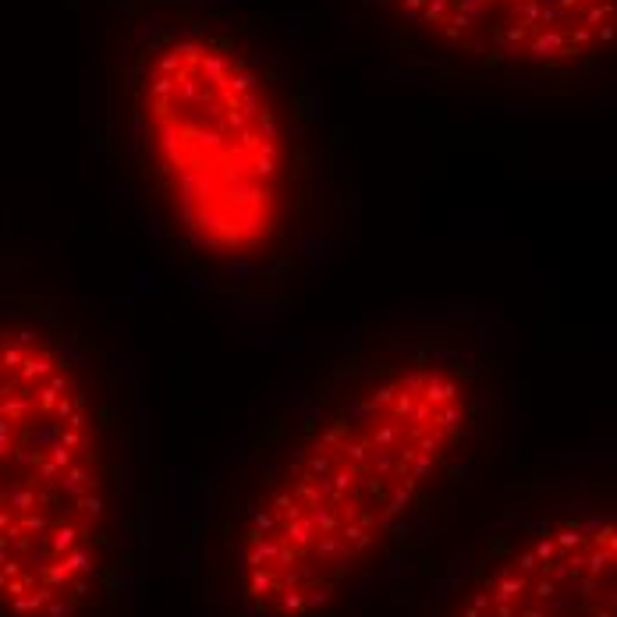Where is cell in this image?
<instances>
[{
  "mask_svg": "<svg viewBox=\"0 0 617 617\" xmlns=\"http://www.w3.org/2000/svg\"><path fill=\"white\" fill-rule=\"evenodd\" d=\"M418 46L511 82H575L603 68L617 0H366Z\"/></svg>",
  "mask_w": 617,
  "mask_h": 617,
  "instance_id": "obj_5",
  "label": "cell"
},
{
  "mask_svg": "<svg viewBox=\"0 0 617 617\" xmlns=\"http://www.w3.org/2000/svg\"><path fill=\"white\" fill-rule=\"evenodd\" d=\"M153 543L139 362L0 270V617H131Z\"/></svg>",
  "mask_w": 617,
  "mask_h": 617,
  "instance_id": "obj_3",
  "label": "cell"
},
{
  "mask_svg": "<svg viewBox=\"0 0 617 617\" xmlns=\"http://www.w3.org/2000/svg\"><path fill=\"white\" fill-rule=\"evenodd\" d=\"M518 337L493 306L380 312L277 391L206 479L196 617H369L504 451Z\"/></svg>",
  "mask_w": 617,
  "mask_h": 617,
  "instance_id": "obj_1",
  "label": "cell"
},
{
  "mask_svg": "<svg viewBox=\"0 0 617 617\" xmlns=\"http://www.w3.org/2000/svg\"><path fill=\"white\" fill-rule=\"evenodd\" d=\"M401 593L405 617H614L611 472L571 465L514 479Z\"/></svg>",
  "mask_w": 617,
  "mask_h": 617,
  "instance_id": "obj_4",
  "label": "cell"
},
{
  "mask_svg": "<svg viewBox=\"0 0 617 617\" xmlns=\"http://www.w3.org/2000/svg\"><path fill=\"white\" fill-rule=\"evenodd\" d=\"M100 146L142 238L206 306L266 323L344 241L323 110L231 0H110Z\"/></svg>",
  "mask_w": 617,
  "mask_h": 617,
  "instance_id": "obj_2",
  "label": "cell"
}]
</instances>
